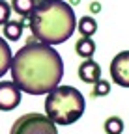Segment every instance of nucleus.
<instances>
[{
  "label": "nucleus",
  "mask_w": 129,
  "mask_h": 134,
  "mask_svg": "<svg viewBox=\"0 0 129 134\" xmlns=\"http://www.w3.org/2000/svg\"><path fill=\"white\" fill-rule=\"evenodd\" d=\"M21 104V90L15 86L13 80L0 82V110L11 112Z\"/></svg>",
  "instance_id": "nucleus-6"
},
{
  "label": "nucleus",
  "mask_w": 129,
  "mask_h": 134,
  "mask_svg": "<svg viewBox=\"0 0 129 134\" xmlns=\"http://www.w3.org/2000/svg\"><path fill=\"white\" fill-rule=\"evenodd\" d=\"M77 28H79L82 37H92L95 34V30H97V23H95V19H92V17H82V19L79 21Z\"/></svg>",
  "instance_id": "nucleus-11"
},
{
  "label": "nucleus",
  "mask_w": 129,
  "mask_h": 134,
  "mask_svg": "<svg viewBox=\"0 0 129 134\" xmlns=\"http://www.w3.org/2000/svg\"><path fill=\"white\" fill-rule=\"evenodd\" d=\"M79 78L82 82H90V84H95L99 78H101V67L97 62H94L92 58L84 60L82 63L79 65Z\"/></svg>",
  "instance_id": "nucleus-7"
},
{
  "label": "nucleus",
  "mask_w": 129,
  "mask_h": 134,
  "mask_svg": "<svg viewBox=\"0 0 129 134\" xmlns=\"http://www.w3.org/2000/svg\"><path fill=\"white\" fill-rule=\"evenodd\" d=\"M11 80L28 95H47L60 86L64 76L62 56L49 45L28 41L11 58Z\"/></svg>",
  "instance_id": "nucleus-1"
},
{
  "label": "nucleus",
  "mask_w": 129,
  "mask_h": 134,
  "mask_svg": "<svg viewBox=\"0 0 129 134\" xmlns=\"http://www.w3.org/2000/svg\"><path fill=\"white\" fill-rule=\"evenodd\" d=\"M9 134H58V129L45 114L32 112L21 115L11 125Z\"/></svg>",
  "instance_id": "nucleus-4"
},
{
  "label": "nucleus",
  "mask_w": 129,
  "mask_h": 134,
  "mask_svg": "<svg viewBox=\"0 0 129 134\" xmlns=\"http://www.w3.org/2000/svg\"><path fill=\"white\" fill-rule=\"evenodd\" d=\"M75 52H77L80 58H84V60L92 58L94 52H95V43H94V39H92V37H80V39L77 41V45H75Z\"/></svg>",
  "instance_id": "nucleus-9"
},
{
  "label": "nucleus",
  "mask_w": 129,
  "mask_h": 134,
  "mask_svg": "<svg viewBox=\"0 0 129 134\" xmlns=\"http://www.w3.org/2000/svg\"><path fill=\"white\" fill-rule=\"evenodd\" d=\"M34 6H36V0H11V9L21 17H28Z\"/></svg>",
  "instance_id": "nucleus-12"
},
{
  "label": "nucleus",
  "mask_w": 129,
  "mask_h": 134,
  "mask_svg": "<svg viewBox=\"0 0 129 134\" xmlns=\"http://www.w3.org/2000/svg\"><path fill=\"white\" fill-rule=\"evenodd\" d=\"M110 76L118 86L129 88V50L118 52L110 62Z\"/></svg>",
  "instance_id": "nucleus-5"
},
{
  "label": "nucleus",
  "mask_w": 129,
  "mask_h": 134,
  "mask_svg": "<svg viewBox=\"0 0 129 134\" xmlns=\"http://www.w3.org/2000/svg\"><path fill=\"white\" fill-rule=\"evenodd\" d=\"M28 26L34 39L43 45L66 43L77 28L75 11L64 0H36L28 15Z\"/></svg>",
  "instance_id": "nucleus-2"
},
{
  "label": "nucleus",
  "mask_w": 129,
  "mask_h": 134,
  "mask_svg": "<svg viewBox=\"0 0 129 134\" xmlns=\"http://www.w3.org/2000/svg\"><path fill=\"white\" fill-rule=\"evenodd\" d=\"M23 23L21 21H8L4 24V37L6 41H17L23 36Z\"/></svg>",
  "instance_id": "nucleus-10"
},
{
  "label": "nucleus",
  "mask_w": 129,
  "mask_h": 134,
  "mask_svg": "<svg viewBox=\"0 0 129 134\" xmlns=\"http://www.w3.org/2000/svg\"><path fill=\"white\" fill-rule=\"evenodd\" d=\"M84 97L73 86H58L45 97V115L56 125H71L84 114Z\"/></svg>",
  "instance_id": "nucleus-3"
},
{
  "label": "nucleus",
  "mask_w": 129,
  "mask_h": 134,
  "mask_svg": "<svg viewBox=\"0 0 129 134\" xmlns=\"http://www.w3.org/2000/svg\"><path fill=\"white\" fill-rule=\"evenodd\" d=\"M105 132L107 134H122L123 132V121L118 115H110L105 121Z\"/></svg>",
  "instance_id": "nucleus-13"
},
{
  "label": "nucleus",
  "mask_w": 129,
  "mask_h": 134,
  "mask_svg": "<svg viewBox=\"0 0 129 134\" xmlns=\"http://www.w3.org/2000/svg\"><path fill=\"white\" fill-rule=\"evenodd\" d=\"M11 48L8 45V41L4 37H0V78H2L8 71H9V65H11Z\"/></svg>",
  "instance_id": "nucleus-8"
},
{
  "label": "nucleus",
  "mask_w": 129,
  "mask_h": 134,
  "mask_svg": "<svg viewBox=\"0 0 129 134\" xmlns=\"http://www.w3.org/2000/svg\"><path fill=\"white\" fill-rule=\"evenodd\" d=\"M109 91H110V84H109L107 80L99 78L97 82L94 84V91H92V95H94V97H105V95H109Z\"/></svg>",
  "instance_id": "nucleus-14"
},
{
  "label": "nucleus",
  "mask_w": 129,
  "mask_h": 134,
  "mask_svg": "<svg viewBox=\"0 0 129 134\" xmlns=\"http://www.w3.org/2000/svg\"><path fill=\"white\" fill-rule=\"evenodd\" d=\"M9 15H11V4H8L6 0H0V24H6L9 21Z\"/></svg>",
  "instance_id": "nucleus-15"
}]
</instances>
